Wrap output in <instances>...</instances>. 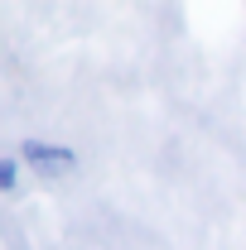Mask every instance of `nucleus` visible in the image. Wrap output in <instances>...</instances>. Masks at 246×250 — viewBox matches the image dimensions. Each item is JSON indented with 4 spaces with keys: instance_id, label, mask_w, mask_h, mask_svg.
<instances>
[{
    "instance_id": "nucleus-1",
    "label": "nucleus",
    "mask_w": 246,
    "mask_h": 250,
    "mask_svg": "<svg viewBox=\"0 0 246 250\" xmlns=\"http://www.w3.org/2000/svg\"><path fill=\"white\" fill-rule=\"evenodd\" d=\"M25 159H29V164H39V168H53V173H68V168L77 164V154H73V149L44 145V140H25Z\"/></svg>"
},
{
    "instance_id": "nucleus-2",
    "label": "nucleus",
    "mask_w": 246,
    "mask_h": 250,
    "mask_svg": "<svg viewBox=\"0 0 246 250\" xmlns=\"http://www.w3.org/2000/svg\"><path fill=\"white\" fill-rule=\"evenodd\" d=\"M15 173H20V159H0V188H15V183H20Z\"/></svg>"
}]
</instances>
